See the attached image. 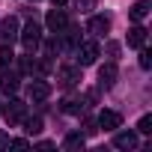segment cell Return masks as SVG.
I'll list each match as a JSON object with an SVG mask.
<instances>
[{
    "mask_svg": "<svg viewBox=\"0 0 152 152\" xmlns=\"http://www.w3.org/2000/svg\"><path fill=\"white\" fill-rule=\"evenodd\" d=\"M18 39L24 42V48H27V51H36V48L42 45V27H39L36 21H30V24L18 33Z\"/></svg>",
    "mask_w": 152,
    "mask_h": 152,
    "instance_id": "obj_1",
    "label": "cell"
},
{
    "mask_svg": "<svg viewBox=\"0 0 152 152\" xmlns=\"http://www.w3.org/2000/svg\"><path fill=\"white\" fill-rule=\"evenodd\" d=\"M45 21H48V30H51V33H63V30L69 27V15H66L60 6H57V9H51Z\"/></svg>",
    "mask_w": 152,
    "mask_h": 152,
    "instance_id": "obj_2",
    "label": "cell"
},
{
    "mask_svg": "<svg viewBox=\"0 0 152 152\" xmlns=\"http://www.w3.org/2000/svg\"><path fill=\"white\" fill-rule=\"evenodd\" d=\"M96 57H99V45H96V42H84V45H78V63H81V66H93Z\"/></svg>",
    "mask_w": 152,
    "mask_h": 152,
    "instance_id": "obj_3",
    "label": "cell"
},
{
    "mask_svg": "<svg viewBox=\"0 0 152 152\" xmlns=\"http://www.w3.org/2000/svg\"><path fill=\"white\" fill-rule=\"evenodd\" d=\"M3 116H6L9 122H21V119L27 116V104H24V102H18V99H12V102L3 107Z\"/></svg>",
    "mask_w": 152,
    "mask_h": 152,
    "instance_id": "obj_4",
    "label": "cell"
},
{
    "mask_svg": "<svg viewBox=\"0 0 152 152\" xmlns=\"http://www.w3.org/2000/svg\"><path fill=\"white\" fill-rule=\"evenodd\" d=\"M0 39H3V42H15L18 39V18H3V21H0Z\"/></svg>",
    "mask_w": 152,
    "mask_h": 152,
    "instance_id": "obj_5",
    "label": "cell"
},
{
    "mask_svg": "<svg viewBox=\"0 0 152 152\" xmlns=\"http://www.w3.org/2000/svg\"><path fill=\"white\" fill-rule=\"evenodd\" d=\"M96 122H99V128H104V131H113V128H119V122H122V116H119L116 110H102Z\"/></svg>",
    "mask_w": 152,
    "mask_h": 152,
    "instance_id": "obj_6",
    "label": "cell"
},
{
    "mask_svg": "<svg viewBox=\"0 0 152 152\" xmlns=\"http://www.w3.org/2000/svg\"><path fill=\"white\" fill-rule=\"evenodd\" d=\"M87 30H90L93 36H104V33L110 30V18H104V15H93L90 24H87Z\"/></svg>",
    "mask_w": 152,
    "mask_h": 152,
    "instance_id": "obj_7",
    "label": "cell"
},
{
    "mask_svg": "<svg viewBox=\"0 0 152 152\" xmlns=\"http://www.w3.org/2000/svg\"><path fill=\"white\" fill-rule=\"evenodd\" d=\"M113 81H116V63L102 66V69H99V84H102L104 90H110V87H113Z\"/></svg>",
    "mask_w": 152,
    "mask_h": 152,
    "instance_id": "obj_8",
    "label": "cell"
},
{
    "mask_svg": "<svg viewBox=\"0 0 152 152\" xmlns=\"http://www.w3.org/2000/svg\"><path fill=\"white\" fill-rule=\"evenodd\" d=\"M0 90H3L6 96L18 93V75H15V72H9V69H3V78H0Z\"/></svg>",
    "mask_w": 152,
    "mask_h": 152,
    "instance_id": "obj_9",
    "label": "cell"
},
{
    "mask_svg": "<svg viewBox=\"0 0 152 152\" xmlns=\"http://www.w3.org/2000/svg\"><path fill=\"white\" fill-rule=\"evenodd\" d=\"M48 96H51V87L45 81H33L30 84V102H45Z\"/></svg>",
    "mask_w": 152,
    "mask_h": 152,
    "instance_id": "obj_10",
    "label": "cell"
},
{
    "mask_svg": "<svg viewBox=\"0 0 152 152\" xmlns=\"http://www.w3.org/2000/svg\"><path fill=\"white\" fill-rule=\"evenodd\" d=\"M113 146H119V149H137V134L134 131H119L113 137Z\"/></svg>",
    "mask_w": 152,
    "mask_h": 152,
    "instance_id": "obj_11",
    "label": "cell"
},
{
    "mask_svg": "<svg viewBox=\"0 0 152 152\" xmlns=\"http://www.w3.org/2000/svg\"><path fill=\"white\" fill-rule=\"evenodd\" d=\"M57 78H60V84H63V87H75L81 75H78V69H72V66H63V69L57 72Z\"/></svg>",
    "mask_w": 152,
    "mask_h": 152,
    "instance_id": "obj_12",
    "label": "cell"
},
{
    "mask_svg": "<svg viewBox=\"0 0 152 152\" xmlns=\"http://www.w3.org/2000/svg\"><path fill=\"white\" fill-rule=\"evenodd\" d=\"M146 45V30L143 27H131L128 30V48H143Z\"/></svg>",
    "mask_w": 152,
    "mask_h": 152,
    "instance_id": "obj_13",
    "label": "cell"
},
{
    "mask_svg": "<svg viewBox=\"0 0 152 152\" xmlns=\"http://www.w3.org/2000/svg\"><path fill=\"white\" fill-rule=\"evenodd\" d=\"M84 107H87V104H84V99H66V102H63V110H66V113H72V116H81V113H84Z\"/></svg>",
    "mask_w": 152,
    "mask_h": 152,
    "instance_id": "obj_14",
    "label": "cell"
},
{
    "mask_svg": "<svg viewBox=\"0 0 152 152\" xmlns=\"http://www.w3.org/2000/svg\"><path fill=\"white\" fill-rule=\"evenodd\" d=\"M146 15H149V0H137V3L131 6V18L134 21H143Z\"/></svg>",
    "mask_w": 152,
    "mask_h": 152,
    "instance_id": "obj_15",
    "label": "cell"
},
{
    "mask_svg": "<svg viewBox=\"0 0 152 152\" xmlns=\"http://www.w3.org/2000/svg\"><path fill=\"white\" fill-rule=\"evenodd\" d=\"M84 143H87V137H84V134H69L63 146H66V149L72 152V149H84Z\"/></svg>",
    "mask_w": 152,
    "mask_h": 152,
    "instance_id": "obj_16",
    "label": "cell"
},
{
    "mask_svg": "<svg viewBox=\"0 0 152 152\" xmlns=\"http://www.w3.org/2000/svg\"><path fill=\"white\" fill-rule=\"evenodd\" d=\"M12 60H15L12 48H9V45H0V69H9V66H12Z\"/></svg>",
    "mask_w": 152,
    "mask_h": 152,
    "instance_id": "obj_17",
    "label": "cell"
},
{
    "mask_svg": "<svg viewBox=\"0 0 152 152\" xmlns=\"http://www.w3.org/2000/svg\"><path fill=\"white\" fill-rule=\"evenodd\" d=\"M24 131H27V134H39V131H42V119H39V116H30V119L24 116Z\"/></svg>",
    "mask_w": 152,
    "mask_h": 152,
    "instance_id": "obj_18",
    "label": "cell"
},
{
    "mask_svg": "<svg viewBox=\"0 0 152 152\" xmlns=\"http://www.w3.org/2000/svg\"><path fill=\"white\" fill-rule=\"evenodd\" d=\"M137 131H140V134H152V116H143V119L137 122Z\"/></svg>",
    "mask_w": 152,
    "mask_h": 152,
    "instance_id": "obj_19",
    "label": "cell"
},
{
    "mask_svg": "<svg viewBox=\"0 0 152 152\" xmlns=\"http://www.w3.org/2000/svg\"><path fill=\"white\" fill-rule=\"evenodd\" d=\"M140 69H152V54L149 51H140Z\"/></svg>",
    "mask_w": 152,
    "mask_h": 152,
    "instance_id": "obj_20",
    "label": "cell"
},
{
    "mask_svg": "<svg viewBox=\"0 0 152 152\" xmlns=\"http://www.w3.org/2000/svg\"><path fill=\"white\" fill-rule=\"evenodd\" d=\"M99 131V122L96 119H84V134H96Z\"/></svg>",
    "mask_w": 152,
    "mask_h": 152,
    "instance_id": "obj_21",
    "label": "cell"
},
{
    "mask_svg": "<svg viewBox=\"0 0 152 152\" xmlns=\"http://www.w3.org/2000/svg\"><path fill=\"white\" fill-rule=\"evenodd\" d=\"M75 6H78L81 12H90V9L96 6V0H75Z\"/></svg>",
    "mask_w": 152,
    "mask_h": 152,
    "instance_id": "obj_22",
    "label": "cell"
},
{
    "mask_svg": "<svg viewBox=\"0 0 152 152\" xmlns=\"http://www.w3.org/2000/svg\"><path fill=\"white\" fill-rule=\"evenodd\" d=\"M107 54L116 57V54H119V45H116V42H107Z\"/></svg>",
    "mask_w": 152,
    "mask_h": 152,
    "instance_id": "obj_23",
    "label": "cell"
},
{
    "mask_svg": "<svg viewBox=\"0 0 152 152\" xmlns=\"http://www.w3.org/2000/svg\"><path fill=\"white\" fill-rule=\"evenodd\" d=\"M9 146H15V149H24V146H30L27 140H9Z\"/></svg>",
    "mask_w": 152,
    "mask_h": 152,
    "instance_id": "obj_24",
    "label": "cell"
},
{
    "mask_svg": "<svg viewBox=\"0 0 152 152\" xmlns=\"http://www.w3.org/2000/svg\"><path fill=\"white\" fill-rule=\"evenodd\" d=\"M3 146H9V137H6L3 131H0V149H3Z\"/></svg>",
    "mask_w": 152,
    "mask_h": 152,
    "instance_id": "obj_25",
    "label": "cell"
},
{
    "mask_svg": "<svg viewBox=\"0 0 152 152\" xmlns=\"http://www.w3.org/2000/svg\"><path fill=\"white\" fill-rule=\"evenodd\" d=\"M51 3H54V6H63V3H66V0H51Z\"/></svg>",
    "mask_w": 152,
    "mask_h": 152,
    "instance_id": "obj_26",
    "label": "cell"
}]
</instances>
